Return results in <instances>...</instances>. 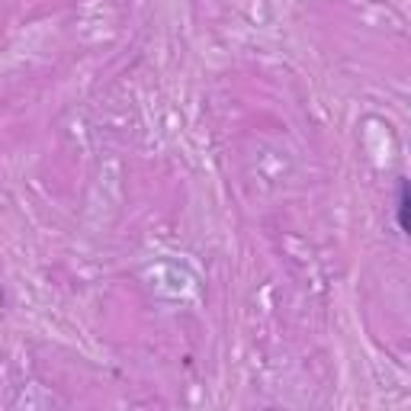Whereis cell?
<instances>
[{"label": "cell", "instance_id": "6da1fadb", "mask_svg": "<svg viewBox=\"0 0 411 411\" xmlns=\"http://www.w3.org/2000/svg\"><path fill=\"white\" fill-rule=\"evenodd\" d=\"M408 180H398V202H395V219H398V231L408 235Z\"/></svg>", "mask_w": 411, "mask_h": 411}]
</instances>
